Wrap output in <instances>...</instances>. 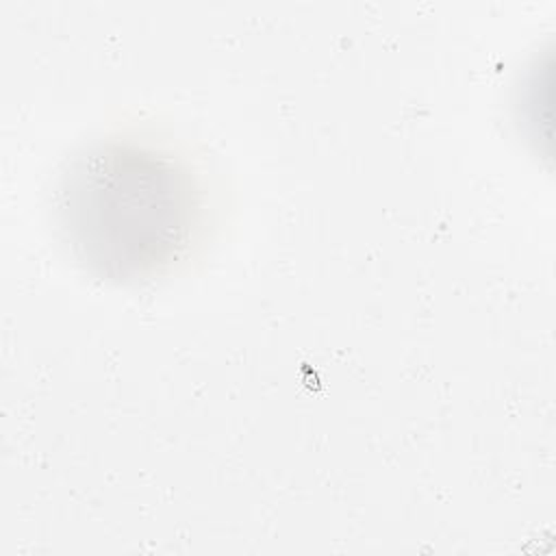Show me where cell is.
Listing matches in <instances>:
<instances>
[{
    "mask_svg": "<svg viewBox=\"0 0 556 556\" xmlns=\"http://www.w3.org/2000/svg\"><path fill=\"white\" fill-rule=\"evenodd\" d=\"M63 243L91 274L115 282L154 278L191 248L202 198L189 167L135 139L83 148L54 193Z\"/></svg>",
    "mask_w": 556,
    "mask_h": 556,
    "instance_id": "6da1fadb",
    "label": "cell"
}]
</instances>
